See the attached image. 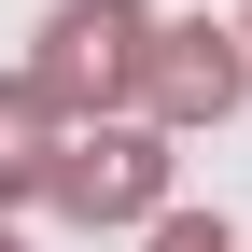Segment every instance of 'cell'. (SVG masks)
Wrapping results in <instances>:
<instances>
[{
  "label": "cell",
  "instance_id": "8992f818",
  "mask_svg": "<svg viewBox=\"0 0 252 252\" xmlns=\"http://www.w3.org/2000/svg\"><path fill=\"white\" fill-rule=\"evenodd\" d=\"M0 252H14V238H0Z\"/></svg>",
  "mask_w": 252,
  "mask_h": 252
},
{
  "label": "cell",
  "instance_id": "7a4b0ae2",
  "mask_svg": "<svg viewBox=\"0 0 252 252\" xmlns=\"http://www.w3.org/2000/svg\"><path fill=\"white\" fill-rule=\"evenodd\" d=\"M140 0H70V14H56L42 28V70H28V84H42V98H56V126H70V112H112V98H140Z\"/></svg>",
  "mask_w": 252,
  "mask_h": 252
},
{
  "label": "cell",
  "instance_id": "52a82bcc",
  "mask_svg": "<svg viewBox=\"0 0 252 252\" xmlns=\"http://www.w3.org/2000/svg\"><path fill=\"white\" fill-rule=\"evenodd\" d=\"M238 42H252V28H238Z\"/></svg>",
  "mask_w": 252,
  "mask_h": 252
},
{
  "label": "cell",
  "instance_id": "6da1fadb",
  "mask_svg": "<svg viewBox=\"0 0 252 252\" xmlns=\"http://www.w3.org/2000/svg\"><path fill=\"white\" fill-rule=\"evenodd\" d=\"M42 196L56 210H84V224H140L154 196H168V126H70L56 140V168H42Z\"/></svg>",
  "mask_w": 252,
  "mask_h": 252
},
{
  "label": "cell",
  "instance_id": "3957f363",
  "mask_svg": "<svg viewBox=\"0 0 252 252\" xmlns=\"http://www.w3.org/2000/svg\"><path fill=\"white\" fill-rule=\"evenodd\" d=\"M238 84H252L238 28H140V98H154V126H224Z\"/></svg>",
  "mask_w": 252,
  "mask_h": 252
},
{
  "label": "cell",
  "instance_id": "277c9868",
  "mask_svg": "<svg viewBox=\"0 0 252 252\" xmlns=\"http://www.w3.org/2000/svg\"><path fill=\"white\" fill-rule=\"evenodd\" d=\"M42 168H56V98L0 84V196H42Z\"/></svg>",
  "mask_w": 252,
  "mask_h": 252
},
{
  "label": "cell",
  "instance_id": "5b68a950",
  "mask_svg": "<svg viewBox=\"0 0 252 252\" xmlns=\"http://www.w3.org/2000/svg\"><path fill=\"white\" fill-rule=\"evenodd\" d=\"M154 252H224V224H210V210H168V224H154Z\"/></svg>",
  "mask_w": 252,
  "mask_h": 252
}]
</instances>
